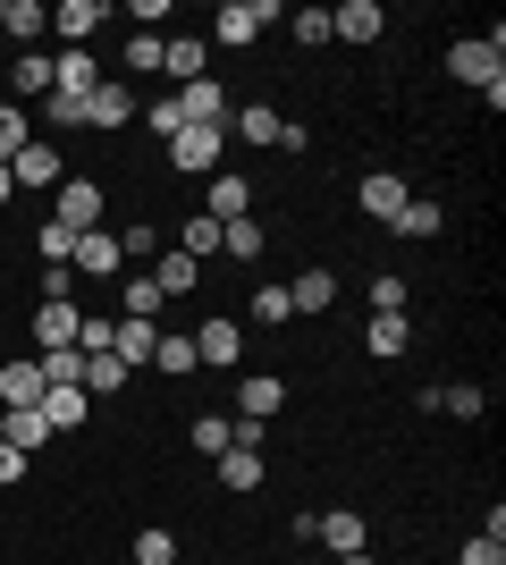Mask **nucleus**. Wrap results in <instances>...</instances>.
<instances>
[{
  "label": "nucleus",
  "instance_id": "obj_11",
  "mask_svg": "<svg viewBox=\"0 0 506 565\" xmlns=\"http://www.w3.org/2000/svg\"><path fill=\"white\" fill-rule=\"evenodd\" d=\"M94 25H110V9H101V0H60V9H51V34H68V51L94 43Z\"/></svg>",
  "mask_w": 506,
  "mask_h": 565
},
{
  "label": "nucleus",
  "instance_id": "obj_3",
  "mask_svg": "<svg viewBox=\"0 0 506 565\" xmlns=\"http://www.w3.org/2000/svg\"><path fill=\"white\" fill-rule=\"evenodd\" d=\"M51 194H60V203H51V220H60V228H76V236L101 228V186H94V178H60Z\"/></svg>",
  "mask_w": 506,
  "mask_h": 565
},
{
  "label": "nucleus",
  "instance_id": "obj_37",
  "mask_svg": "<svg viewBox=\"0 0 506 565\" xmlns=\"http://www.w3.org/2000/svg\"><path fill=\"white\" fill-rule=\"evenodd\" d=\"M25 143H34V136H25V110H18V102H0V161H18Z\"/></svg>",
  "mask_w": 506,
  "mask_h": 565
},
{
  "label": "nucleus",
  "instance_id": "obj_16",
  "mask_svg": "<svg viewBox=\"0 0 506 565\" xmlns=\"http://www.w3.org/2000/svg\"><path fill=\"white\" fill-rule=\"evenodd\" d=\"M177 118H186V127H228V94L203 76V85H186V94H177Z\"/></svg>",
  "mask_w": 506,
  "mask_h": 565
},
{
  "label": "nucleus",
  "instance_id": "obj_50",
  "mask_svg": "<svg viewBox=\"0 0 506 565\" xmlns=\"http://www.w3.org/2000/svg\"><path fill=\"white\" fill-rule=\"evenodd\" d=\"M9 194H18V178H9V161H0V203H9Z\"/></svg>",
  "mask_w": 506,
  "mask_h": 565
},
{
  "label": "nucleus",
  "instance_id": "obj_49",
  "mask_svg": "<svg viewBox=\"0 0 506 565\" xmlns=\"http://www.w3.org/2000/svg\"><path fill=\"white\" fill-rule=\"evenodd\" d=\"M18 481H25V456L9 448V439H0V490H18Z\"/></svg>",
  "mask_w": 506,
  "mask_h": 565
},
{
  "label": "nucleus",
  "instance_id": "obj_8",
  "mask_svg": "<svg viewBox=\"0 0 506 565\" xmlns=\"http://www.w3.org/2000/svg\"><path fill=\"white\" fill-rule=\"evenodd\" d=\"M279 405H288V380L279 372H245L237 380V423H270Z\"/></svg>",
  "mask_w": 506,
  "mask_h": 565
},
{
  "label": "nucleus",
  "instance_id": "obj_36",
  "mask_svg": "<svg viewBox=\"0 0 506 565\" xmlns=\"http://www.w3.org/2000/svg\"><path fill=\"white\" fill-rule=\"evenodd\" d=\"M119 254H127V262H161L169 245H161V228L144 220V228H119Z\"/></svg>",
  "mask_w": 506,
  "mask_h": 565
},
{
  "label": "nucleus",
  "instance_id": "obj_28",
  "mask_svg": "<svg viewBox=\"0 0 506 565\" xmlns=\"http://www.w3.org/2000/svg\"><path fill=\"white\" fill-rule=\"evenodd\" d=\"M43 423H51V439L76 430V423H85V388H43Z\"/></svg>",
  "mask_w": 506,
  "mask_h": 565
},
{
  "label": "nucleus",
  "instance_id": "obj_14",
  "mask_svg": "<svg viewBox=\"0 0 506 565\" xmlns=\"http://www.w3.org/2000/svg\"><path fill=\"white\" fill-rule=\"evenodd\" d=\"M144 279H152V296H161V305H169V296H194V279H203V262H186V254H177V245H169V254L152 262Z\"/></svg>",
  "mask_w": 506,
  "mask_h": 565
},
{
  "label": "nucleus",
  "instance_id": "obj_46",
  "mask_svg": "<svg viewBox=\"0 0 506 565\" xmlns=\"http://www.w3.org/2000/svg\"><path fill=\"white\" fill-rule=\"evenodd\" d=\"M439 405H448L456 423H482V388H439Z\"/></svg>",
  "mask_w": 506,
  "mask_h": 565
},
{
  "label": "nucleus",
  "instance_id": "obj_32",
  "mask_svg": "<svg viewBox=\"0 0 506 565\" xmlns=\"http://www.w3.org/2000/svg\"><path fill=\"white\" fill-rule=\"evenodd\" d=\"M110 354H119L127 372H136V363H152V321H119V338H110Z\"/></svg>",
  "mask_w": 506,
  "mask_h": 565
},
{
  "label": "nucleus",
  "instance_id": "obj_26",
  "mask_svg": "<svg viewBox=\"0 0 506 565\" xmlns=\"http://www.w3.org/2000/svg\"><path fill=\"white\" fill-rule=\"evenodd\" d=\"M228 127H237L245 143H262V152L279 143V110H270V102H245V110H228Z\"/></svg>",
  "mask_w": 506,
  "mask_h": 565
},
{
  "label": "nucleus",
  "instance_id": "obj_2",
  "mask_svg": "<svg viewBox=\"0 0 506 565\" xmlns=\"http://www.w3.org/2000/svg\"><path fill=\"white\" fill-rule=\"evenodd\" d=\"M203 220H219V228H228V220H254V186H245L237 169H212V178H203Z\"/></svg>",
  "mask_w": 506,
  "mask_h": 565
},
{
  "label": "nucleus",
  "instance_id": "obj_48",
  "mask_svg": "<svg viewBox=\"0 0 506 565\" xmlns=\"http://www.w3.org/2000/svg\"><path fill=\"white\" fill-rule=\"evenodd\" d=\"M43 110H51V127H85V102H76V94H51Z\"/></svg>",
  "mask_w": 506,
  "mask_h": 565
},
{
  "label": "nucleus",
  "instance_id": "obj_1",
  "mask_svg": "<svg viewBox=\"0 0 506 565\" xmlns=\"http://www.w3.org/2000/svg\"><path fill=\"white\" fill-rule=\"evenodd\" d=\"M270 18H279V0H219L212 34H219V43H228V51H245V43H254V34H262Z\"/></svg>",
  "mask_w": 506,
  "mask_h": 565
},
{
  "label": "nucleus",
  "instance_id": "obj_40",
  "mask_svg": "<svg viewBox=\"0 0 506 565\" xmlns=\"http://www.w3.org/2000/svg\"><path fill=\"white\" fill-rule=\"evenodd\" d=\"M413 305V287L397 279V270H380V279H372V312H406Z\"/></svg>",
  "mask_w": 506,
  "mask_h": 565
},
{
  "label": "nucleus",
  "instance_id": "obj_17",
  "mask_svg": "<svg viewBox=\"0 0 506 565\" xmlns=\"http://www.w3.org/2000/svg\"><path fill=\"white\" fill-rule=\"evenodd\" d=\"M94 85H101L94 51H60V60H51V94H76V102H85Z\"/></svg>",
  "mask_w": 506,
  "mask_h": 565
},
{
  "label": "nucleus",
  "instance_id": "obj_5",
  "mask_svg": "<svg viewBox=\"0 0 506 565\" xmlns=\"http://www.w3.org/2000/svg\"><path fill=\"white\" fill-rule=\"evenodd\" d=\"M219 136H228V127H177V136H169V161L186 169V178H212L219 169Z\"/></svg>",
  "mask_w": 506,
  "mask_h": 565
},
{
  "label": "nucleus",
  "instance_id": "obj_12",
  "mask_svg": "<svg viewBox=\"0 0 506 565\" xmlns=\"http://www.w3.org/2000/svg\"><path fill=\"white\" fill-rule=\"evenodd\" d=\"M76 330H85V305H34V338H43V354L76 347Z\"/></svg>",
  "mask_w": 506,
  "mask_h": 565
},
{
  "label": "nucleus",
  "instance_id": "obj_20",
  "mask_svg": "<svg viewBox=\"0 0 506 565\" xmlns=\"http://www.w3.org/2000/svg\"><path fill=\"white\" fill-rule=\"evenodd\" d=\"M212 465H219V481H228V490H262V448H219L212 456Z\"/></svg>",
  "mask_w": 506,
  "mask_h": 565
},
{
  "label": "nucleus",
  "instance_id": "obj_30",
  "mask_svg": "<svg viewBox=\"0 0 506 565\" xmlns=\"http://www.w3.org/2000/svg\"><path fill=\"white\" fill-rule=\"evenodd\" d=\"M262 245H270V236L254 228V220H228V228H219V254H228V262H262Z\"/></svg>",
  "mask_w": 506,
  "mask_h": 565
},
{
  "label": "nucleus",
  "instance_id": "obj_43",
  "mask_svg": "<svg viewBox=\"0 0 506 565\" xmlns=\"http://www.w3.org/2000/svg\"><path fill=\"white\" fill-rule=\"evenodd\" d=\"M136 110L152 118V136H161V143L177 136V127H186V118H177V94H161V102H136Z\"/></svg>",
  "mask_w": 506,
  "mask_h": 565
},
{
  "label": "nucleus",
  "instance_id": "obj_35",
  "mask_svg": "<svg viewBox=\"0 0 506 565\" xmlns=\"http://www.w3.org/2000/svg\"><path fill=\"white\" fill-rule=\"evenodd\" d=\"M152 312H161L152 279H127V287H119V321H152Z\"/></svg>",
  "mask_w": 506,
  "mask_h": 565
},
{
  "label": "nucleus",
  "instance_id": "obj_33",
  "mask_svg": "<svg viewBox=\"0 0 506 565\" xmlns=\"http://www.w3.org/2000/svg\"><path fill=\"white\" fill-rule=\"evenodd\" d=\"M288 287H254V305H245V321H262V330H288Z\"/></svg>",
  "mask_w": 506,
  "mask_h": 565
},
{
  "label": "nucleus",
  "instance_id": "obj_45",
  "mask_svg": "<svg viewBox=\"0 0 506 565\" xmlns=\"http://www.w3.org/2000/svg\"><path fill=\"white\" fill-rule=\"evenodd\" d=\"M18 94H51V60H43V51H25V60H18Z\"/></svg>",
  "mask_w": 506,
  "mask_h": 565
},
{
  "label": "nucleus",
  "instance_id": "obj_25",
  "mask_svg": "<svg viewBox=\"0 0 506 565\" xmlns=\"http://www.w3.org/2000/svg\"><path fill=\"white\" fill-rule=\"evenodd\" d=\"M313 541H330L337 557H355V548H363V515H355V507H337V515L313 523Z\"/></svg>",
  "mask_w": 506,
  "mask_h": 565
},
{
  "label": "nucleus",
  "instance_id": "obj_29",
  "mask_svg": "<svg viewBox=\"0 0 506 565\" xmlns=\"http://www.w3.org/2000/svg\"><path fill=\"white\" fill-rule=\"evenodd\" d=\"M177 254H186V262H212L219 254V220H203V212L177 220Z\"/></svg>",
  "mask_w": 506,
  "mask_h": 565
},
{
  "label": "nucleus",
  "instance_id": "obj_21",
  "mask_svg": "<svg viewBox=\"0 0 506 565\" xmlns=\"http://www.w3.org/2000/svg\"><path fill=\"white\" fill-rule=\"evenodd\" d=\"M0 34L34 43V34H51V9H43V0H0Z\"/></svg>",
  "mask_w": 506,
  "mask_h": 565
},
{
  "label": "nucleus",
  "instance_id": "obj_22",
  "mask_svg": "<svg viewBox=\"0 0 506 565\" xmlns=\"http://www.w3.org/2000/svg\"><path fill=\"white\" fill-rule=\"evenodd\" d=\"M0 405H43V363H0Z\"/></svg>",
  "mask_w": 506,
  "mask_h": 565
},
{
  "label": "nucleus",
  "instance_id": "obj_47",
  "mask_svg": "<svg viewBox=\"0 0 506 565\" xmlns=\"http://www.w3.org/2000/svg\"><path fill=\"white\" fill-rule=\"evenodd\" d=\"M456 565H506V541H489V532H473V541H464V557Z\"/></svg>",
  "mask_w": 506,
  "mask_h": 565
},
{
  "label": "nucleus",
  "instance_id": "obj_44",
  "mask_svg": "<svg viewBox=\"0 0 506 565\" xmlns=\"http://www.w3.org/2000/svg\"><path fill=\"white\" fill-rule=\"evenodd\" d=\"M161 68V34H136V43H127V76H152Z\"/></svg>",
  "mask_w": 506,
  "mask_h": 565
},
{
  "label": "nucleus",
  "instance_id": "obj_34",
  "mask_svg": "<svg viewBox=\"0 0 506 565\" xmlns=\"http://www.w3.org/2000/svg\"><path fill=\"white\" fill-rule=\"evenodd\" d=\"M34 245H43L51 270H68V262H76V228H60V220H43V228H34Z\"/></svg>",
  "mask_w": 506,
  "mask_h": 565
},
{
  "label": "nucleus",
  "instance_id": "obj_10",
  "mask_svg": "<svg viewBox=\"0 0 506 565\" xmlns=\"http://www.w3.org/2000/svg\"><path fill=\"white\" fill-rule=\"evenodd\" d=\"M127 118H136V85L101 76L94 94H85V127H127Z\"/></svg>",
  "mask_w": 506,
  "mask_h": 565
},
{
  "label": "nucleus",
  "instance_id": "obj_7",
  "mask_svg": "<svg viewBox=\"0 0 506 565\" xmlns=\"http://www.w3.org/2000/svg\"><path fill=\"white\" fill-rule=\"evenodd\" d=\"M68 270H85V279H119V270H127L119 228H85V236H76V262H68Z\"/></svg>",
  "mask_w": 506,
  "mask_h": 565
},
{
  "label": "nucleus",
  "instance_id": "obj_13",
  "mask_svg": "<svg viewBox=\"0 0 506 565\" xmlns=\"http://www.w3.org/2000/svg\"><path fill=\"white\" fill-rule=\"evenodd\" d=\"M9 178H18V186H60L68 161H60V143H25L18 161H9Z\"/></svg>",
  "mask_w": 506,
  "mask_h": 565
},
{
  "label": "nucleus",
  "instance_id": "obj_39",
  "mask_svg": "<svg viewBox=\"0 0 506 565\" xmlns=\"http://www.w3.org/2000/svg\"><path fill=\"white\" fill-rule=\"evenodd\" d=\"M110 338H119V321H110V312H85V330H76V354H110Z\"/></svg>",
  "mask_w": 506,
  "mask_h": 565
},
{
  "label": "nucleus",
  "instance_id": "obj_31",
  "mask_svg": "<svg viewBox=\"0 0 506 565\" xmlns=\"http://www.w3.org/2000/svg\"><path fill=\"white\" fill-rule=\"evenodd\" d=\"M152 363H161L169 380H186V372H203V363H194V338H177V330H169V338H152Z\"/></svg>",
  "mask_w": 506,
  "mask_h": 565
},
{
  "label": "nucleus",
  "instance_id": "obj_15",
  "mask_svg": "<svg viewBox=\"0 0 506 565\" xmlns=\"http://www.w3.org/2000/svg\"><path fill=\"white\" fill-rule=\"evenodd\" d=\"M203 60H212V51H203V34L161 43V76H177V94H186V85H203Z\"/></svg>",
  "mask_w": 506,
  "mask_h": 565
},
{
  "label": "nucleus",
  "instance_id": "obj_4",
  "mask_svg": "<svg viewBox=\"0 0 506 565\" xmlns=\"http://www.w3.org/2000/svg\"><path fill=\"white\" fill-rule=\"evenodd\" d=\"M380 34H388L380 0H337L330 9V43H380Z\"/></svg>",
  "mask_w": 506,
  "mask_h": 565
},
{
  "label": "nucleus",
  "instance_id": "obj_42",
  "mask_svg": "<svg viewBox=\"0 0 506 565\" xmlns=\"http://www.w3.org/2000/svg\"><path fill=\"white\" fill-rule=\"evenodd\" d=\"M186 439H194V448H203V456H219V448H228V439H237V423H219V414H203V423H194Z\"/></svg>",
  "mask_w": 506,
  "mask_h": 565
},
{
  "label": "nucleus",
  "instance_id": "obj_27",
  "mask_svg": "<svg viewBox=\"0 0 506 565\" xmlns=\"http://www.w3.org/2000/svg\"><path fill=\"white\" fill-rule=\"evenodd\" d=\"M76 388H85V397H119L127 363H119V354H85V380H76Z\"/></svg>",
  "mask_w": 506,
  "mask_h": 565
},
{
  "label": "nucleus",
  "instance_id": "obj_41",
  "mask_svg": "<svg viewBox=\"0 0 506 565\" xmlns=\"http://www.w3.org/2000/svg\"><path fill=\"white\" fill-rule=\"evenodd\" d=\"M136 565H177V541H169L161 523H152V532H136Z\"/></svg>",
  "mask_w": 506,
  "mask_h": 565
},
{
  "label": "nucleus",
  "instance_id": "obj_9",
  "mask_svg": "<svg viewBox=\"0 0 506 565\" xmlns=\"http://www.w3.org/2000/svg\"><path fill=\"white\" fill-rule=\"evenodd\" d=\"M186 338H194V363H219V372L245 354V330L228 321V312H212V321H203V330H186Z\"/></svg>",
  "mask_w": 506,
  "mask_h": 565
},
{
  "label": "nucleus",
  "instance_id": "obj_51",
  "mask_svg": "<svg viewBox=\"0 0 506 565\" xmlns=\"http://www.w3.org/2000/svg\"><path fill=\"white\" fill-rule=\"evenodd\" d=\"M337 565H372V557H363V548H355V557H337Z\"/></svg>",
  "mask_w": 506,
  "mask_h": 565
},
{
  "label": "nucleus",
  "instance_id": "obj_19",
  "mask_svg": "<svg viewBox=\"0 0 506 565\" xmlns=\"http://www.w3.org/2000/svg\"><path fill=\"white\" fill-rule=\"evenodd\" d=\"M0 439H9V448L18 456H34L51 439V423H43V405H9V423H0Z\"/></svg>",
  "mask_w": 506,
  "mask_h": 565
},
{
  "label": "nucleus",
  "instance_id": "obj_23",
  "mask_svg": "<svg viewBox=\"0 0 506 565\" xmlns=\"http://www.w3.org/2000/svg\"><path fill=\"white\" fill-rule=\"evenodd\" d=\"M363 347L380 354V363H397V354L413 347V330H406V312H372V338H363Z\"/></svg>",
  "mask_w": 506,
  "mask_h": 565
},
{
  "label": "nucleus",
  "instance_id": "obj_18",
  "mask_svg": "<svg viewBox=\"0 0 506 565\" xmlns=\"http://www.w3.org/2000/svg\"><path fill=\"white\" fill-rule=\"evenodd\" d=\"M288 305L295 312H330L337 305V270H295V279H288Z\"/></svg>",
  "mask_w": 506,
  "mask_h": 565
},
{
  "label": "nucleus",
  "instance_id": "obj_38",
  "mask_svg": "<svg viewBox=\"0 0 506 565\" xmlns=\"http://www.w3.org/2000/svg\"><path fill=\"white\" fill-rule=\"evenodd\" d=\"M288 34H295L304 51H321V43H330V9H295V18H288Z\"/></svg>",
  "mask_w": 506,
  "mask_h": 565
},
{
  "label": "nucleus",
  "instance_id": "obj_24",
  "mask_svg": "<svg viewBox=\"0 0 506 565\" xmlns=\"http://www.w3.org/2000/svg\"><path fill=\"white\" fill-rule=\"evenodd\" d=\"M388 228H397V236H413V245H422V236H439V228H448V212H439L431 194H413V203H406V212H397V220H388Z\"/></svg>",
  "mask_w": 506,
  "mask_h": 565
},
{
  "label": "nucleus",
  "instance_id": "obj_6",
  "mask_svg": "<svg viewBox=\"0 0 506 565\" xmlns=\"http://www.w3.org/2000/svg\"><path fill=\"white\" fill-rule=\"evenodd\" d=\"M355 203H363V220H380V228H388V220H397V212L413 203V186L397 178V169H372V178L355 186Z\"/></svg>",
  "mask_w": 506,
  "mask_h": 565
}]
</instances>
